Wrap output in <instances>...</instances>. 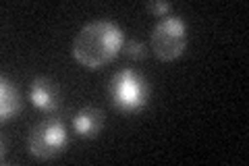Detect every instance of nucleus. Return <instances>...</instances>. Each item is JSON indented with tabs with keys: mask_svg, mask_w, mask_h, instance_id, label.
I'll use <instances>...</instances> for the list:
<instances>
[{
	"mask_svg": "<svg viewBox=\"0 0 249 166\" xmlns=\"http://www.w3.org/2000/svg\"><path fill=\"white\" fill-rule=\"evenodd\" d=\"M123 31L112 21L98 19L88 23L73 42V56L88 69H100L108 65L123 46Z\"/></svg>",
	"mask_w": 249,
	"mask_h": 166,
	"instance_id": "obj_1",
	"label": "nucleus"
},
{
	"mask_svg": "<svg viewBox=\"0 0 249 166\" xmlns=\"http://www.w3.org/2000/svg\"><path fill=\"white\" fill-rule=\"evenodd\" d=\"M21 108H23V102L17 88L6 77H2V83H0V116H2V121L15 118L21 112Z\"/></svg>",
	"mask_w": 249,
	"mask_h": 166,
	"instance_id": "obj_7",
	"label": "nucleus"
},
{
	"mask_svg": "<svg viewBox=\"0 0 249 166\" xmlns=\"http://www.w3.org/2000/svg\"><path fill=\"white\" fill-rule=\"evenodd\" d=\"M147 9H150L152 13H156V15H166L170 11V4L164 2V0H154V2L147 4Z\"/></svg>",
	"mask_w": 249,
	"mask_h": 166,
	"instance_id": "obj_9",
	"label": "nucleus"
},
{
	"mask_svg": "<svg viewBox=\"0 0 249 166\" xmlns=\"http://www.w3.org/2000/svg\"><path fill=\"white\" fill-rule=\"evenodd\" d=\"M124 48H127V54L131 58H143L145 56V46L142 42H137V39H129Z\"/></svg>",
	"mask_w": 249,
	"mask_h": 166,
	"instance_id": "obj_8",
	"label": "nucleus"
},
{
	"mask_svg": "<svg viewBox=\"0 0 249 166\" xmlns=\"http://www.w3.org/2000/svg\"><path fill=\"white\" fill-rule=\"evenodd\" d=\"M108 90H110V98L114 102V106L124 110V112L137 110L145 104V96H147L145 81H143V77H139L131 69L119 71L112 77Z\"/></svg>",
	"mask_w": 249,
	"mask_h": 166,
	"instance_id": "obj_3",
	"label": "nucleus"
},
{
	"mask_svg": "<svg viewBox=\"0 0 249 166\" xmlns=\"http://www.w3.org/2000/svg\"><path fill=\"white\" fill-rule=\"evenodd\" d=\"M102 125H104V112L91 106L81 108L73 121V127L81 137H96L100 129H102Z\"/></svg>",
	"mask_w": 249,
	"mask_h": 166,
	"instance_id": "obj_6",
	"label": "nucleus"
},
{
	"mask_svg": "<svg viewBox=\"0 0 249 166\" xmlns=\"http://www.w3.org/2000/svg\"><path fill=\"white\" fill-rule=\"evenodd\" d=\"M67 146V131L58 118H46L36 125L29 135V152L37 160H50Z\"/></svg>",
	"mask_w": 249,
	"mask_h": 166,
	"instance_id": "obj_4",
	"label": "nucleus"
},
{
	"mask_svg": "<svg viewBox=\"0 0 249 166\" xmlns=\"http://www.w3.org/2000/svg\"><path fill=\"white\" fill-rule=\"evenodd\" d=\"M187 46V29L178 17H164L152 29V50L160 60H175Z\"/></svg>",
	"mask_w": 249,
	"mask_h": 166,
	"instance_id": "obj_2",
	"label": "nucleus"
},
{
	"mask_svg": "<svg viewBox=\"0 0 249 166\" xmlns=\"http://www.w3.org/2000/svg\"><path fill=\"white\" fill-rule=\"evenodd\" d=\"M29 100L44 112H56L60 106V93L56 83L50 81L48 77L34 79L29 85Z\"/></svg>",
	"mask_w": 249,
	"mask_h": 166,
	"instance_id": "obj_5",
	"label": "nucleus"
}]
</instances>
